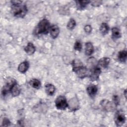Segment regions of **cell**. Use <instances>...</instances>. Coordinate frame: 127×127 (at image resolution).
Here are the masks:
<instances>
[{
	"mask_svg": "<svg viewBox=\"0 0 127 127\" xmlns=\"http://www.w3.org/2000/svg\"><path fill=\"white\" fill-rule=\"evenodd\" d=\"M112 38L116 40L121 37V33L120 30L117 27H113L112 29Z\"/></svg>",
	"mask_w": 127,
	"mask_h": 127,
	"instance_id": "2e32d148",
	"label": "cell"
},
{
	"mask_svg": "<svg viewBox=\"0 0 127 127\" xmlns=\"http://www.w3.org/2000/svg\"><path fill=\"white\" fill-rule=\"evenodd\" d=\"M127 52L126 50H122L119 52L118 58L119 60L121 62H125L127 59Z\"/></svg>",
	"mask_w": 127,
	"mask_h": 127,
	"instance_id": "ac0fdd59",
	"label": "cell"
},
{
	"mask_svg": "<svg viewBox=\"0 0 127 127\" xmlns=\"http://www.w3.org/2000/svg\"><path fill=\"white\" fill-rule=\"evenodd\" d=\"M45 91L48 95H53L55 92V87L53 84L48 83L45 85Z\"/></svg>",
	"mask_w": 127,
	"mask_h": 127,
	"instance_id": "9a60e30c",
	"label": "cell"
},
{
	"mask_svg": "<svg viewBox=\"0 0 127 127\" xmlns=\"http://www.w3.org/2000/svg\"><path fill=\"white\" fill-rule=\"evenodd\" d=\"M101 105L107 111H112L114 110V106L113 103L107 100H103L101 102Z\"/></svg>",
	"mask_w": 127,
	"mask_h": 127,
	"instance_id": "52a82bcc",
	"label": "cell"
},
{
	"mask_svg": "<svg viewBox=\"0 0 127 127\" xmlns=\"http://www.w3.org/2000/svg\"><path fill=\"white\" fill-rule=\"evenodd\" d=\"M109 30V27L106 23H103L100 26V31L103 35L107 34Z\"/></svg>",
	"mask_w": 127,
	"mask_h": 127,
	"instance_id": "d6986e66",
	"label": "cell"
},
{
	"mask_svg": "<svg viewBox=\"0 0 127 127\" xmlns=\"http://www.w3.org/2000/svg\"><path fill=\"white\" fill-rule=\"evenodd\" d=\"M110 59L109 58H102L99 60V61L98 62V66L102 67L103 68H107L109 65V64L110 63Z\"/></svg>",
	"mask_w": 127,
	"mask_h": 127,
	"instance_id": "8fae6325",
	"label": "cell"
},
{
	"mask_svg": "<svg viewBox=\"0 0 127 127\" xmlns=\"http://www.w3.org/2000/svg\"><path fill=\"white\" fill-rule=\"evenodd\" d=\"M29 84L31 86L33 87L34 88L39 89L41 87V82L37 79H31L29 82Z\"/></svg>",
	"mask_w": 127,
	"mask_h": 127,
	"instance_id": "ffe728a7",
	"label": "cell"
},
{
	"mask_svg": "<svg viewBox=\"0 0 127 127\" xmlns=\"http://www.w3.org/2000/svg\"><path fill=\"white\" fill-rule=\"evenodd\" d=\"M84 31L87 34H89V33H91V32L92 31V27H91V26L90 25H86L84 27Z\"/></svg>",
	"mask_w": 127,
	"mask_h": 127,
	"instance_id": "d4e9b609",
	"label": "cell"
},
{
	"mask_svg": "<svg viewBox=\"0 0 127 127\" xmlns=\"http://www.w3.org/2000/svg\"><path fill=\"white\" fill-rule=\"evenodd\" d=\"M98 91V88L96 85H90L87 88V92L88 95L92 98L95 96Z\"/></svg>",
	"mask_w": 127,
	"mask_h": 127,
	"instance_id": "ba28073f",
	"label": "cell"
},
{
	"mask_svg": "<svg viewBox=\"0 0 127 127\" xmlns=\"http://www.w3.org/2000/svg\"><path fill=\"white\" fill-rule=\"evenodd\" d=\"M35 50V47L32 43H28L27 46L24 48L25 52L29 55L33 54Z\"/></svg>",
	"mask_w": 127,
	"mask_h": 127,
	"instance_id": "7c38bea8",
	"label": "cell"
},
{
	"mask_svg": "<svg viewBox=\"0 0 127 127\" xmlns=\"http://www.w3.org/2000/svg\"><path fill=\"white\" fill-rule=\"evenodd\" d=\"M10 92H11L12 95L14 97L17 96L19 95L20 92V89L19 86L17 84L16 81L11 86L10 89Z\"/></svg>",
	"mask_w": 127,
	"mask_h": 127,
	"instance_id": "9c48e42d",
	"label": "cell"
},
{
	"mask_svg": "<svg viewBox=\"0 0 127 127\" xmlns=\"http://www.w3.org/2000/svg\"><path fill=\"white\" fill-rule=\"evenodd\" d=\"M126 121V117L124 112L122 110L118 111L115 115V122L117 126H121Z\"/></svg>",
	"mask_w": 127,
	"mask_h": 127,
	"instance_id": "5b68a950",
	"label": "cell"
},
{
	"mask_svg": "<svg viewBox=\"0 0 127 127\" xmlns=\"http://www.w3.org/2000/svg\"><path fill=\"white\" fill-rule=\"evenodd\" d=\"M76 25V22L73 18H71L67 24V28L69 30L73 29Z\"/></svg>",
	"mask_w": 127,
	"mask_h": 127,
	"instance_id": "44dd1931",
	"label": "cell"
},
{
	"mask_svg": "<svg viewBox=\"0 0 127 127\" xmlns=\"http://www.w3.org/2000/svg\"><path fill=\"white\" fill-rule=\"evenodd\" d=\"M91 4L93 6H98L101 4L102 1L101 0H94V1H90Z\"/></svg>",
	"mask_w": 127,
	"mask_h": 127,
	"instance_id": "cb8c5ba5",
	"label": "cell"
},
{
	"mask_svg": "<svg viewBox=\"0 0 127 127\" xmlns=\"http://www.w3.org/2000/svg\"><path fill=\"white\" fill-rule=\"evenodd\" d=\"M28 9L25 5L12 4V13L16 17L23 18L27 12Z\"/></svg>",
	"mask_w": 127,
	"mask_h": 127,
	"instance_id": "3957f363",
	"label": "cell"
},
{
	"mask_svg": "<svg viewBox=\"0 0 127 127\" xmlns=\"http://www.w3.org/2000/svg\"><path fill=\"white\" fill-rule=\"evenodd\" d=\"M10 125V122L9 121L8 119L6 118H4L2 120V126L7 127V126H9Z\"/></svg>",
	"mask_w": 127,
	"mask_h": 127,
	"instance_id": "603a6c76",
	"label": "cell"
},
{
	"mask_svg": "<svg viewBox=\"0 0 127 127\" xmlns=\"http://www.w3.org/2000/svg\"><path fill=\"white\" fill-rule=\"evenodd\" d=\"M74 48L75 50L78 51H81L82 49V44H81L80 42L79 41H76L74 46Z\"/></svg>",
	"mask_w": 127,
	"mask_h": 127,
	"instance_id": "7402d4cb",
	"label": "cell"
},
{
	"mask_svg": "<svg viewBox=\"0 0 127 127\" xmlns=\"http://www.w3.org/2000/svg\"><path fill=\"white\" fill-rule=\"evenodd\" d=\"M29 66V63L27 61H24L18 65V70L21 73H25L28 70Z\"/></svg>",
	"mask_w": 127,
	"mask_h": 127,
	"instance_id": "4fadbf2b",
	"label": "cell"
},
{
	"mask_svg": "<svg viewBox=\"0 0 127 127\" xmlns=\"http://www.w3.org/2000/svg\"><path fill=\"white\" fill-rule=\"evenodd\" d=\"M55 106L58 109L64 110L68 107L66 98L63 96H58L55 100Z\"/></svg>",
	"mask_w": 127,
	"mask_h": 127,
	"instance_id": "277c9868",
	"label": "cell"
},
{
	"mask_svg": "<svg viewBox=\"0 0 127 127\" xmlns=\"http://www.w3.org/2000/svg\"><path fill=\"white\" fill-rule=\"evenodd\" d=\"M50 32L51 37L53 39L56 38L60 33V29L59 27L56 25H54L51 27L50 29Z\"/></svg>",
	"mask_w": 127,
	"mask_h": 127,
	"instance_id": "30bf717a",
	"label": "cell"
},
{
	"mask_svg": "<svg viewBox=\"0 0 127 127\" xmlns=\"http://www.w3.org/2000/svg\"><path fill=\"white\" fill-rule=\"evenodd\" d=\"M50 23L46 19H43L38 23L35 33L37 34H47L50 29Z\"/></svg>",
	"mask_w": 127,
	"mask_h": 127,
	"instance_id": "7a4b0ae2",
	"label": "cell"
},
{
	"mask_svg": "<svg viewBox=\"0 0 127 127\" xmlns=\"http://www.w3.org/2000/svg\"><path fill=\"white\" fill-rule=\"evenodd\" d=\"M77 7L78 9H84L87 5L90 2L89 0H77L76 1Z\"/></svg>",
	"mask_w": 127,
	"mask_h": 127,
	"instance_id": "e0dca14e",
	"label": "cell"
},
{
	"mask_svg": "<svg viewBox=\"0 0 127 127\" xmlns=\"http://www.w3.org/2000/svg\"><path fill=\"white\" fill-rule=\"evenodd\" d=\"M94 52V47L92 44L90 42H87L85 44V53L87 56L91 55Z\"/></svg>",
	"mask_w": 127,
	"mask_h": 127,
	"instance_id": "5bb4252c",
	"label": "cell"
},
{
	"mask_svg": "<svg viewBox=\"0 0 127 127\" xmlns=\"http://www.w3.org/2000/svg\"><path fill=\"white\" fill-rule=\"evenodd\" d=\"M113 100H114L115 105H116V106L118 105L119 104V99L118 96L115 95L113 97Z\"/></svg>",
	"mask_w": 127,
	"mask_h": 127,
	"instance_id": "484cf974",
	"label": "cell"
},
{
	"mask_svg": "<svg viewBox=\"0 0 127 127\" xmlns=\"http://www.w3.org/2000/svg\"><path fill=\"white\" fill-rule=\"evenodd\" d=\"M72 66V70L75 72L77 76L80 78H84L89 75V71L87 68L83 66L82 63L78 60H74L71 63Z\"/></svg>",
	"mask_w": 127,
	"mask_h": 127,
	"instance_id": "6da1fadb",
	"label": "cell"
},
{
	"mask_svg": "<svg viewBox=\"0 0 127 127\" xmlns=\"http://www.w3.org/2000/svg\"><path fill=\"white\" fill-rule=\"evenodd\" d=\"M126 91H127V90H125V91H124V94H125V96L126 98V95H127V94H126V92H127Z\"/></svg>",
	"mask_w": 127,
	"mask_h": 127,
	"instance_id": "4316f807",
	"label": "cell"
},
{
	"mask_svg": "<svg viewBox=\"0 0 127 127\" xmlns=\"http://www.w3.org/2000/svg\"><path fill=\"white\" fill-rule=\"evenodd\" d=\"M101 72V70L99 66H95L92 67L89 71V73L90 80L91 81H95L98 80Z\"/></svg>",
	"mask_w": 127,
	"mask_h": 127,
	"instance_id": "8992f818",
	"label": "cell"
}]
</instances>
